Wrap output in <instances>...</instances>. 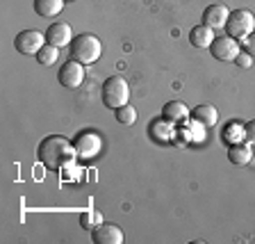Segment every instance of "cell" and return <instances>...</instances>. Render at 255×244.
I'll use <instances>...</instances> for the list:
<instances>
[{"instance_id": "obj_1", "label": "cell", "mask_w": 255, "mask_h": 244, "mask_svg": "<svg viewBox=\"0 0 255 244\" xmlns=\"http://www.w3.org/2000/svg\"><path fill=\"white\" fill-rule=\"evenodd\" d=\"M37 158L46 169H64V167L75 165L78 160V151H75L73 142H69L62 135H48L46 139H41L37 149Z\"/></svg>"}, {"instance_id": "obj_2", "label": "cell", "mask_w": 255, "mask_h": 244, "mask_svg": "<svg viewBox=\"0 0 255 244\" xmlns=\"http://www.w3.org/2000/svg\"><path fill=\"white\" fill-rule=\"evenodd\" d=\"M101 55L103 43L91 32H82L71 41V59H78L80 64H94L101 59Z\"/></svg>"}, {"instance_id": "obj_3", "label": "cell", "mask_w": 255, "mask_h": 244, "mask_svg": "<svg viewBox=\"0 0 255 244\" xmlns=\"http://www.w3.org/2000/svg\"><path fill=\"white\" fill-rule=\"evenodd\" d=\"M101 96H103V105L107 110H119V107L128 105V101H130V85L121 75H112V78H107L103 82Z\"/></svg>"}, {"instance_id": "obj_4", "label": "cell", "mask_w": 255, "mask_h": 244, "mask_svg": "<svg viewBox=\"0 0 255 244\" xmlns=\"http://www.w3.org/2000/svg\"><path fill=\"white\" fill-rule=\"evenodd\" d=\"M226 34L233 39H237V41H244L246 37H251L255 32V16L253 11L249 9H235L230 11L228 16V23H226Z\"/></svg>"}, {"instance_id": "obj_5", "label": "cell", "mask_w": 255, "mask_h": 244, "mask_svg": "<svg viewBox=\"0 0 255 244\" xmlns=\"http://www.w3.org/2000/svg\"><path fill=\"white\" fill-rule=\"evenodd\" d=\"M73 146H75V151H78V158L91 160V158H96V155L101 153L103 139L96 130H82V133L75 135Z\"/></svg>"}, {"instance_id": "obj_6", "label": "cell", "mask_w": 255, "mask_h": 244, "mask_svg": "<svg viewBox=\"0 0 255 244\" xmlns=\"http://www.w3.org/2000/svg\"><path fill=\"white\" fill-rule=\"evenodd\" d=\"M46 43V34L39 30H23L14 37V48L21 55H37Z\"/></svg>"}, {"instance_id": "obj_7", "label": "cell", "mask_w": 255, "mask_h": 244, "mask_svg": "<svg viewBox=\"0 0 255 244\" xmlns=\"http://www.w3.org/2000/svg\"><path fill=\"white\" fill-rule=\"evenodd\" d=\"M210 53H212L214 59L219 62H235L237 55L242 53V41L223 34V37H214L212 46H210Z\"/></svg>"}, {"instance_id": "obj_8", "label": "cell", "mask_w": 255, "mask_h": 244, "mask_svg": "<svg viewBox=\"0 0 255 244\" xmlns=\"http://www.w3.org/2000/svg\"><path fill=\"white\" fill-rule=\"evenodd\" d=\"M82 82H85V64H80L78 59L64 62L59 69V85L66 89H78Z\"/></svg>"}, {"instance_id": "obj_9", "label": "cell", "mask_w": 255, "mask_h": 244, "mask_svg": "<svg viewBox=\"0 0 255 244\" xmlns=\"http://www.w3.org/2000/svg\"><path fill=\"white\" fill-rule=\"evenodd\" d=\"M46 41L53 43V46H57V48L71 46V41H73V30H71L69 23L57 21L46 30Z\"/></svg>"}, {"instance_id": "obj_10", "label": "cell", "mask_w": 255, "mask_h": 244, "mask_svg": "<svg viewBox=\"0 0 255 244\" xmlns=\"http://www.w3.org/2000/svg\"><path fill=\"white\" fill-rule=\"evenodd\" d=\"M228 16H230V9L226 5H221V2L207 5L205 9H203V23L210 25L212 30H221V27H226V23H228Z\"/></svg>"}, {"instance_id": "obj_11", "label": "cell", "mask_w": 255, "mask_h": 244, "mask_svg": "<svg viewBox=\"0 0 255 244\" xmlns=\"http://www.w3.org/2000/svg\"><path fill=\"white\" fill-rule=\"evenodd\" d=\"M91 235H94V242L96 244H123V240H126V235H123V231L119 229V226H114V224H105L103 222L98 229L91 231Z\"/></svg>"}, {"instance_id": "obj_12", "label": "cell", "mask_w": 255, "mask_h": 244, "mask_svg": "<svg viewBox=\"0 0 255 244\" xmlns=\"http://www.w3.org/2000/svg\"><path fill=\"white\" fill-rule=\"evenodd\" d=\"M228 160H230V165H237V167H246V165H251V160H253V146H251L249 142L230 144V149H228Z\"/></svg>"}, {"instance_id": "obj_13", "label": "cell", "mask_w": 255, "mask_h": 244, "mask_svg": "<svg viewBox=\"0 0 255 244\" xmlns=\"http://www.w3.org/2000/svg\"><path fill=\"white\" fill-rule=\"evenodd\" d=\"M191 119H194L198 126H203V128H212V126H217V121H219V110L214 105L201 103L198 107L191 110Z\"/></svg>"}, {"instance_id": "obj_14", "label": "cell", "mask_w": 255, "mask_h": 244, "mask_svg": "<svg viewBox=\"0 0 255 244\" xmlns=\"http://www.w3.org/2000/svg\"><path fill=\"white\" fill-rule=\"evenodd\" d=\"M214 30L210 25H205V23H201V25H194L189 30V43L194 48H210L214 41Z\"/></svg>"}, {"instance_id": "obj_15", "label": "cell", "mask_w": 255, "mask_h": 244, "mask_svg": "<svg viewBox=\"0 0 255 244\" xmlns=\"http://www.w3.org/2000/svg\"><path fill=\"white\" fill-rule=\"evenodd\" d=\"M162 117H164V121H171V123L185 121L187 117H191V110L180 101H169L162 107Z\"/></svg>"}, {"instance_id": "obj_16", "label": "cell", "mask_w": 255, "mask_h": 244, "mask_svg": "<svg viewBox=\"0 0 255 244\" xmlns=\"http://www.w3.org/2000/svg\"><path fill=\"white\" fill-rule=\"evenodd\" d=\"M64 2L66 0H34V11L41 18H55L57 14H62Z\"/></svg>"}, {"instance_id": "obj_17", "label": "cell", "mask_w": 255, "mask_h": 244, "mask_svg": "<svg viewBox=\"0 0 255 244\" xmlns=\"http://www.w3.org/2000/svg\"><path fill=\"white\" fill-rule=\"evenodd\" d=\"M34 57H37V62L41 64V66H53V64L57 62V57H59V48L53 46V43H46V46H43Z\"/></svg>"}, {"instance_id": "obj_18", "label": "cell", "mask_w": 255, "mask_h": 244, "mask_svg": "<svg viewBox=\"0 0 255 244\" xmlns=\"http://www.w3.org/2000/svg\"><path fill=\"white\" fill-rule=\"evenodd\" d=\"M114 117H117V121L121 123V126H134V123H137V110L128 103V105L114 110Z\"/></svg>"}, {"instance_id": "obj_19", "label": "cell", "mask_w": 255, "mask_h": 244, "mask_svg": "<svg viewBox=\"0 0 255 244\" xmlns=\"http://www.w3.org/2000/svg\"><path fill=\"white\" fill-rule=\"evenodd\" d=\"M101 224H103V215L98 213V210H89V213L80 215V226L85 231H94V229H98Z\"/></svg>"}, {"instance_id": "obj_20", "label": "cell", "mask_w": 255, "mask_h": 244, "mask_svg": "<svg viewBox=\"0 0 255 244\" xmlns=\"http://www.w3.org/2000/svg\"><path fill=\"white\" fill-rule=\"evenodd\" d=\"M235 64L242 66V69H251V66H253V57H251L246 50H242V53L237 55V59H235Z\"/></svg>"}, {"instance_id": "obj_21", "label": "cell", "mask_w": 255, "mask_h": 244, "mask_svg": "<svg viewBox=\"0 0 255 244\" xmlns=\"http://www.w3.org/2000/svg\"><path fill=\"white\" fill-rule=\"evenodd\" d=\"M244 130H246V142H249L251 146H255V119L244 123Z\"/></svg>"}, {"instance_id": "obj_22", "label": "cell", "mask_w": 255, "mask_h": 244, "mask_svg": "<svg viewBox=\"0 0 255 244\" xmlns=\"http://www.w3.org/2000/svg\"><path fill=\"white\" fill-rule=\"evenodd\" d=\"M242 43H244V50H246V53H249L251 57L255 59V32H253V34H251V37H246Z\"/></svg>"}]
</instances>
